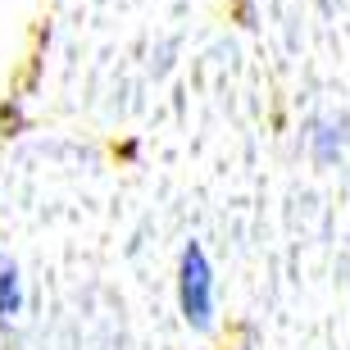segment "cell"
Masks as SVG:
<instances>
[{
	"label": "cell",
	"instance_id": "6da1fadb",
	"mask_svg": "<svg viewBox=\"0 0 350 350\" xmlns=\"http://www.w3.org/2000/svg\"><path fill=\"white\" fill-rule=\"evenodd\" d=\"M178 305H182V319L200 332L214 323V264L200 250V241H187V250L178 260Z\"/></svg>",
	"mask_w": 350,
	"mask_h": 350
},
{
	"label": "cell",
	"instance_id": "7a4b0ae2",
	"mask_svg": "<svg viewBox=\"0 0 350 350\" xmlns=\"http://www.w3.org/2000/svg\"><path fill=\"white\" fill-rule=\"evenodd\" d=\"M310 150H314V164H332V159L341 155V123L319 118L310 128Z\"/></svg>",
	"mask_w": 350,
	"mask_h": 350
},
{
	"label": "cell",
	"instance_id": "3957f363",
	"mask_svg": "<svg viewBox=\"0 0 350 350\" xmlns=\"http://www.w3.org/2000/svg\"><path fill=\"white\" fill-rule=\"evenodd\" d=\"M18 310H23V278L10 260H0V319L10 323Z\"/></svg>",
	"mask_w": 350,
	"mask_h": 350
}]
</instances>
